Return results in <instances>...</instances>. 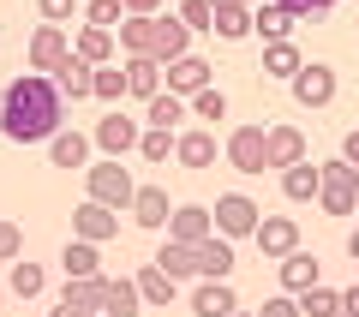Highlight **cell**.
Here are the masks:
<instances>
[{
	"label": "cell",
	"instance_id": "obj_8",
	"mask_svg": "<svg viewBox=\"0 0 359 317\" xmlns=\"http://www.w3.org/2000/svg\"><path fill=\"white\" fill-rule=\"evenodd\" d=\"M120 234V216L114 210H102V203H78L72 210V240H90V245H102Z\"/></svg>",
	"mask_w": 359,
	"mask_h": 317
},
{
	"label": "cell",
	"instance_id": "obj_39",
	"mask_svg": "<svg viewBox=\"0 0 359 317\" xmlns=\"http://www.w3.org/2000/svg\"><path fill=\"white\" fill-rule=\"evenodd\" d=\"M138 150H144V162H168V150H174V132H138Z\"/></svg>",
	"mask_w": 359,
	"mask_h": 317
},
{
	"label": "cell",
	"instance_id": "obj_14",
	"mask_svg": "<svg viewBox=\"0 0 359 317\" xmlns=\"http://www.w3.org/2000/svg\"><path fill=\"white\" fill-rule=\"evenodd\" d=\"M192 257H198V276H204V281H228V269H233V245L222 240V234L198 240V245H192Z\"/></svg>",
	"mask_w": 359,
	"mask_h": 317
},
{
	"label": "cell",
	"instance_id": "obj_43",
	"mask_svg": "<svg viewBox=\"0 0 359 317\" xmlns=\"http://www.w3.org/2000/svg\"><path fill=\"white\" fill-rule=\"evenodd\" d=\"M257 317H306V311H299V299H287V293H282V299H264V311H257Z\"/></svg>",
	"mask_w": 359,
	"mask_h": 317
},
{
	"label": "cell",
	"instance_id": "obj_7",
	"mask_svg": "<svg viewBox=\"0 0 359 317\" xmlns=\"http://www.w3.org/2000/svg\"><path fill=\"white\" fill-rule=\"evenodd\" d=\"M90 144H96V150H108V156L120 162L126 150H138V120H132V114H102V120H96V138H90Z\"/></svg>",
	"mask_w": 359,
	"mask_h": 317
},
{
	"label": "cell",
	"instance_id": "obj_2",
	"mask_svg": "<svg viewBox=\"0 0 359 317\" xmlns=\"http://www.w3.org/2000/svg\"><path fill=\"white\" fill-rule=\"evenodd\" d=\"M120 42L114 48H126L132 60H156V66H168V60H180V54H186V36H192V30L180 25V18H138V13H126L120 18Z\"/></svg>",
	"mask_w": 359,
	"mask_h": 317
},
{
	"label": "cell",
	"instance_id": "obj_37",
	"mask_svg": "<svg viewBox=\"0 0 359 317\" xmlns=\"http://www.w3.org/2000/svg\"><path fill=\"white\" fill-rule=\"evenodd\" d=\"M192 114H204V120H210V126H216V120H222V114H228V96H222V90H216V84H210V90H198V96H192Z\"/></svg>",
	"mask_w": 359,
	"mask_h": 317
},
{
	"label": "cell",
	"instance_id": "obj_6",
	"mask_svg": "<svg viewBox=\"0 0 359 317\" xmlns=\"http://www.w3.org/2000/svg\"><path fill=\"white\" fill-rule=\"evenodd\" d=\"M66 60H72V42H66V30H60V25H42L36 36H30V66L48 78V72H60Z\"/></svg>",
	"mask_w": 359,
	"mask_h": 317
},
{
	"label": "cell",
	"instance_id": "obj_47",
	"mask_svg": "<svg viewBox=\"0 0 359 317\" xmlns=\"http://www.w3.org/2000/svg\"><path fill=\"white\" fill-rule=\"evenodd\" d=\"M102 317H138V305H114V311H102Z\"/></svg>",
	"mask_w": 359,
	"mask_h": 317
},
{
	"label": "cell",
	"instance_id": "obj_42",
	"mask_svg": "<svg viewBox=\"0 0 359 317\" xmlns=\"http://www.w3.org/2000/svg\"><path fill=\"white\" fill-rule=\"evenodd\" d=\"M18 252H25V234H18V222H0V257L13 264Z\"/></svg>",
	"mask_w": 359,
	"mask_h": 317
},
{
	"label": "cell",
	"instance_id": "obj_23",
	"mask_svg": "<svg viewBox=\"0 0 359 317\" xmlns=\"http://www.w3.org/2000/svg\"><path fill=\"white\" fill-rule=\"evenodd\" d=\"M282 288H287V293H306V288H318V257H306V252H287V257H282Z\"/></svg>",
	"mask_w": 359,
	"mask_h": 317
},
{
	"label": "cell",
	"instance_id": "obj_36",
	"mask_svg": "<svg viewBox=\"0 0 359 317\" xmlns=\"http://www.w3.org/2000/svg\"><path fill=\"white\" fill-rule=\"evenodd\" d=\"M84 18H90L96 30H114L120 18H126V6H120V0H90V6H84Z\"/></svg>",
	"mask_w": 359,
	"mask_h": 317
},
{
	"label": "cell",
	"instance_id": "obj_24",
	"mask_svg": "<svg viewBox=\"0 0 359 317\" xmlns=\"http://www.w3.org/2000/svg\"><path fill=\"white\" fill-rule=\"evenodd\" d=\"M90 276H102V257L90 240H72L66 245V281H90Z\"/></svg>",
	"mask_w": 359,
	"mask_h": 317
},
{
	"label": "cell",
	"instance_id": "obj_34",
	"mask_svg": "<svg viewBox=\"0 0 359 317\" xmlns=\"http://www.w3.org/2000/svg\"><path fill=\"white\" fill-rule=\"evenodd\" d=\"M299 311H311V317H341V293L318 281V288H306V293H299Z\"/></svg>",
	"mask_w": 359,
	"mask_h": 317
},
{
	"label": "cell",
	"instance_id": "obj_21",
	"mask_svg": "<svg viewBox=\"0 0 359 317\" xmlns=\"http://www.w3.org/2000/svg\"><path fill=\"white\" fill-rule=\"evenodd\" d=\"M54 150H48V162L54 168H84L90 162V138H84V132H54Z\"/></svg>",
	"mask_w": 359,
	"mask_h": 317
},
{
	"label": "cell",
	"instance_id": "obj_19",
	"mask_svg": "<svg viewBox=\"0 0 359 317\" xmlns=\"http://www.w3.org/2000/svg\"><path fill=\"white\" fill-rule=\"evenodd\" d=\"M174 156H180V168H210L216 162V132H180Z\"/></svg>",
	"mask_w": 359,
	"mask_h": 317
},
{
	"label": "cell",
	"instance_id": "obj_45",
	"mask_svg": "<svg viewBox=\"0 0 359 317\" xmlns=\"http://www.w3.org/2000/svg\"><path fill=\"white\" fill-rule=\"evenodd\" d=\"M341 317H359V281H353V288L341 293Z\"/></svg>",
	"mask_w": 359,
	"mask_h": 317
},
{
	"label": "cell",
	"instance_id": "obj_9",
	"mask_svg": "<svg viewBox=\"0 0 359 317\" xmlns=\"http://www.w3.org/2000/svg\"><path fill=\"white\" fill-rule=\"evenodd\" d=\"M287 84H294V96L306 102V108H323V102L335 96V72H330V66H318V60H306Z\"/></svg>",
	"mask_w": 359,
	"mask_h": 317
},
{
	"label": "cell",
	"instance_id": "obj_10",
	"mask_svg": "<svg viewBox=\"0 0 359 317\" xmlns=\"http://www.w3.org/2000/svg\"><path fill=\"white\" fill-rule=\"evenodd\" d=\"M228 162L240 168V174H264L269 168V156H264V126H240L228 138Z\"/></svg>",
	"mask_w": 359,
	"mask_h": 317
},
{
	"label": "cell",
	"instance_id": "obj_25",
	"mask_svg": "<svg viewBox=\"0 0 359 317\" xmlns=\"http://www.w3.org/2000/svg\"><path fill=\"white\" fill-rule=\"evenodd\" d=\"M210 30H216V36H228V42L252 36V6H216V13H210Z\"/></svg>",
	"mask_w": 359,
	"mask_h": 317
},
{
	"label": "cell",
	"instance_id": "obj_49",
	"mask_svg": "<svg viewBox=\"0 0 359 317\" xmlns=\"http://www.w3.org/2000/svg\"><path fill=\"white\" fill-rule=\"evenodd\" d=\"M347 252H353V257H359V228H353V240H347Z\"/></svg>",
	"mask_w": 359,
	"mask_h": 317
},
{
	"label": "cell",
	"instance_id": "obj_4",
	"mask_svg": "<svg viewBox=\"0 0 359 317\" xmlns=\"http://www.w3.org/2000/svg\"><path fill=\"white\" fill-rule=\"evenodd\" d=\"M132 174L126 162H90V203H102V210H126L132 203Z\"/></svg>",
	"mask_w": 359,
	"mask_h": 317
},
{
	"label": "cell",
	"instance_id": "obj_33",
	"mask_svg": "<svg viewBox=\"0 0 359 317\" xmlns=\"http://www.w3.org/2000/svg\"><path fill=\"white\" fill-rule=\"evenodd\" d=\"M90 96L96 102H120L126 96V72H120V66H96V72H90Z\"/></svg>",
	"mask_w": 359,
	"mask_h": 317
},
{
	"label": "cell",
	"instance_id": "obj_30",
	"mask_svg": "<svg viewBox=\"0 0 359 317\" xmlns=\"http://www.w3.org/2000/svg\"><path fill=\"white\" fill-rule=\"evenodd\" d=\"M90 72H96V66H90V60H78V54H72V60H66L60 72H54V84H60V96L84 102V96H90Z\"/></svg>",
	"mask_w": 359,
	"mask_h": 317
},
{
	"label": "cell",
	"instance_id": "obj_27",
	"mask_svg": "<svg viewBox=\"0 0 359 317\" xmlns=\"http://www.w3.org/2000/svg\"><path fill=\"white\" fill-rule=\"evenodd\" d=\"M120 72H126V96L150 102L156 90H162V66H156V60H132V66H120Z\"/></svg>",
	"mask_w": 359,
	"mask_h": 317
},
{
	"label": "cell",
	"instance_id": "obj_11",
	"mask_svg": "<svg viewBox=\"0 0 359 317\" xmlns=\"http://www.w3.org/2000/svg\"><path fill=\"white\" fill-rule=\"evenodd\" d=\"M252 240L264 245V257H287V252H299V228H294L287 216H257Z\"/></svg>",
	"mask_w": 359,
	"mask_h": 317
},
{
	"label": "cell",
	"instance_id": "obj_46",
	"mask_svg": "<svg viewBox=\"0 0 359 317\" xmlns=\"http://www.w3.org/2000/svg\"><path fill=\"white\" fill-rule=\"evenodd\" d=\"M341 162H353V168H359V132H347V144H341Z\"/></svg>",
	"mask_w": 359,
	"mask_h": 317
},
{
	"label": "cell",
	"instance_id": "obj_3",
	"mask_svg": "<svg viewBox=\"0 0 359 317\" xmlns=\"http://www.w3.org/2000/svg\"><path fill=\"white\" fill-rule=\"evenodd\" d=\"M318 203L330 216H353L359 210V168L353 162H318Z\"/></svg>",
	"mask_w": 359,
	"mask_h": 317
},
{
	"label": "cell",
	"instance_id": "obj_17",
	"mask_svg": "<svg viewBox=\"0 0 359 317\" xmlns=\"http://www.w3.org/2000/svg\"><path fill=\"white\" fill-rule=\"evenodd\" d=\"M144 120H150V132H180V120H186V96L156 90V96L144 102Z\"/></svg>",
	"mask_w": 359,
	"mask_h": 317
},
{
	"label": "cell",
	"instance_id": "obj_44",
	"mask_svg": "<svg viewBox=\"0 0 359 317\" xmlns=\"http://www.w3.org/2000/svg\"><path fill=\"white\" fill-rule=\"evenodd\" d=\"M126 13H138V18H150V13H162V0H120Z\"/></svg>",
	"mask_w": 359,
	"mask_h": 317
},
{
	"label": "cell",
	"instance_id": "obj_38",
	"mask_svg": "<svg viewBox=\"0 0 359 317\" xmlns=\"http://www.w3.org/2000/svg\"><path fill=\"white\" fill-rule=\"evenodd\" d=\"M210 13H216V6H210V0H180V25H186V30H210Z\"/></svg>",
	"mask_w": 359,
	"mask_h": 317
},
{
	"label": "cell",
	"instance_id": "obj_20",
	"mask_svg": "<svg viewBox=\"0 0 359 317\" xmlns=\"http://www.w3.org/2000/svg\"><path fill=\"white\" fill-rule=\"evenodd\" d=\"M192 311L198 317H228V311H240V299H233L228 281H204V288L192 293Z\"/></svg>",
	"mask_w": 359,
	"mask_h": 317
},
{
	"label": "cell",
	"instance_id": "obj_28",
	"mask_svg": "<svg viewBox=\"0 0 359 317\" xmlns=\"http://www.w3.org/2000/svg\"><path fill=\"white\" fill-rule=\"evenodd\" d=\"M54 317H102V311H96L90 281H66V293H60V305H54Z\"/></svg>",
	"mask_w": 359,
	"mask_h": 317
},
{
	"label": "cell",
	"instance_id": "obj_22",
	"mask_svg": "<svg viewBox=\"0 0 359 317\" xmlns=\"http://www.w3.org/2000/svg\"><path fill=\"white\" fill-rule=\"evenodd\" d=\"M156 269H162L168 281H186V276H198V257H192V245H180V240H168L162 252H156Z\"/></svg>",
	"mask_w": 359,
	"mask_h": 317
},
{
	"label": "cell",
	"instance_id": "obj_15",
	"mask_svg": "<svg viewBox=\"0 0 359 317\" xmlns=\"http://www.w3.org/2000/svg\"><path fill=\"white\" fill-rule=\"evenodd\" d=\"M126 210H132V222H138V228H168V210H174V203H168L162 186H138Z\"/></svg>",
	"mask_w": 359,
	"mask_h": 317
},
{
	"label": "cell",
	"instance_id": "obj_1",
	"mask_svg": "<svg viewBox=\"0 0 359 317\" xmlns=\"http://www.w3.org/2000/svg\"><path fill=\"white\" fill-rule=\"evenodd\" d=\"M60 120H66V96H60L54 78L25 72V78H13V84L0 90V132H6L13 144H42V138H54Z\"/></svg>",
	"mask_w": 359,
	"mask_h": 317
},
{
	"label": "cell",
	"instance_id": "obj_35",
	"mask_svg": "<svg viewBox=\"0 0 359 317\" xmlns=\"http://www.w3.org/2000/svg\"><path fill=\"white\" fill-rule=\"evenodd\" d=\"M42 281H48V276H42V264H30V257H13V293H18V299H36Z\"/></svg>",
	"mask_w": 359,
	"mask_h": 317
},
{
	"label": "cell",
	"instance_id": "obj_13",
	"mask_svg": "<svg viewBox=\"0 0 359 317\" xmlns=\"http://www.w3.org/2000/svg\"><path fill=\"white\" fill-rule=\"evenodd\" d=\"M168 90H174V96H198V90H210V60H198V54L168 60Z\"/></svg>",
	"mask_w": 359,
	"mask_h": 317
},
{
	"label": "cell",
	"instance_id": "obj_31",
	"mask_svg": "<svg viewBox=\"0 0 359 317\" xmlns=\"http://www.w3.org/2000/svg\"><path fill=\"white\" fill-rule=\"evenodd\" d=\"M287 30H294V13H282V6H264V13H252V36H264V42H287Z\"/></svg>",
	"mask_w": 359,
	"mask_h": 317
},
{
	"label": "cell",
	"instance_id": "obj_32",
	"mask_svg": "<svg viewBox=\"0 0 359 317\" xmlns=\"http://www.w3.org/2000/svg\"><path fill=\"white\" fill-rule=\"evenodd\" d=\"M132 288H138V299H150V305H174V281L162 276V269H138V281H132Z\"/></svg>",
	"mask_w": 359,
	"mask_h": 317
},
{
	"label": "cell",
	"instance_id": "obj_26",
	"mask_svg": "<svg viewBox=\"0 0 359 317\" xmlns=\"http://www.w3.org/2000/svg\"><path fill=\"white\" fill-rule=\"evenodd\" d=\"M299 66H306V54H299L294 42H264V72L269 78H294Z\"/></svg>",
	"mask_w": 359,
	"mask_h": 317
},
{
	"label": "cell",
	"instance_id": "obj_16",
	"mask_svg": "<svg viewBox=\"0 0 359 317\" xmlns=\"http://www.w3.org/2000/svg\"><path fill=\"white\" fill-rule=\"evenodd\" d=\"M264 156H269V168H294V162H306V138H299L294 126H269L264 132Z\"/></svg>",
	"mask_w": 359,
	"mask_h": 317
},
{
	"label": "cell",
	"instance_id": "obj_18",
	"mask_svg": "<svg viewBox=\"0 0 359 317\" xmlns=\"http://www.w3.org/2000/svg\"><path fill=\"white\" fill-rule=\"evenodd\" d=\"M72 54H78V60H90V66H108V60H114V30L84 25V30L72 36Z\"/></svg>",
	"mask_w": 359,
	"mask_h": 317
},
{
	"label": "cell",
	"instance_id": "obj_50",
	"mask_svg": "<svg viewBox=\"0 0 359 317\" xmlns=\"http://www.w3.org/2000/svg\"><path fill=\"white\" fill-rule=\"evenodd\" d=\"M228 317H245V311H228Z\"/></svg>",
	"mask_w": 359,
	"mask_h": 317
},
{
	"label": "cell",
	"instance_id": "obj_41",
	"mask_svg": "<svg viewBox=\"0 0 359 317\" xmlns=\"http://www.w3.org/2000/svg\"><path fill=\"white\" fill-rule=\"evenodd\" d=\"M36 13H42V25H66L78 13V0H36Z\"/></svg>",
	"mask_w": 359,
	"mask_h": 317
},
{
	"label": "cell",
	"instance_id": "obj_29",
	"mask_svg": "<svg viewBox=\"0 0 359 317\" xmlns=\"http://www.w3.org/2000/svg\"><path fill=\"white\" fill-rule=\"evenodd\" d=\"M282 191H287L294 203H311V198H318V168H311V162L282 168Z\"/></svg>",
	"mask_w": 359,
	"mask_h": 317
},
{
	"label": "cell",
	"instance_id": "obj_12",
	"mask_svg": "<svg viewBox=\"0 0 359 317\" xmlns=\"http://www.w3.org/2000/svg\"><path fill=\"white\" fill-rule=\"evenodd\" d=\"M210 210H198V203H180V210H168V240H180V245H198V240H210Z\"/></svg>",
	"mask_w": 359,
	"mask_h": 317
},
{
	"label": "cell",
	"instance_id": "obj_5",
	"mask_svg": "<svg viewBox=\"0 0 359 317\" xmlns=\"http://www.w3.org/2000/svg\"><path fill=\"white\" fill-rule=\"evenodd\" d=\"M210 228H216L222 240H240V234L257 228V203L245 198V191H228V198H216V210H210Z\"/></svg>",
	"mask_w": 359,
	"mask_h": 317
},
{
	"label": "cell",
	"instance_id": "obj_40",
	"mask_svg": "<svg viewBox=\"0 0 359 317\" xmlns=\"http://www.w3.org/2000/svg\"><path fill=\"white\" fill-rule=\"evenodd\" d=\"M269 6H282V13H294V18H318V13H330L335 0H269Z\"/></svg>",
	"mask_w": 359,
	"mask_h": 317
},
{
	"label": "cell",
	"instance_id": "obj_48",
	"mask_svg": "<svg viewBox=\"0 0 359 317\" xmlns=\"http://www.w3.org/2000/svg\"><path fill=\"white\" fill-rule=\"evenodd\" d=\"M210 6H252V0H210Z\"/></svg>",
	"mask_w": 359,
	"mask_h": 317
}]
</instances>
